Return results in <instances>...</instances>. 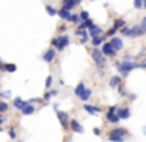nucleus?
<instances>
[{"label": "nucleus", "mask_w": 146, "mask_h": 142, "mask_svg": "<svg viewBox=\"0 0 146 142\" xmlns=\"http://www.w3.org/2000/svg\"><path fill=\"white\" fill-rule=\"evenodd\" d=\"M115 66H116V69L119 70V73L123 77H127L129 75V72H132L133 69H137L138 67V64H135V63H132V61H116L115 63Z\"/></svg>", "instance_id": "f257e3e1"}, {"label": "nucleus", "mask_w": 146, "mask_h": 142, "mask_svg": "<svg viewBox=\"0 0 146 142\" xmlns=\"http://www.w3.org/2000/svg\"><path fill=\"white\" fill-rule=\"evenodd\" d=\"M127 136V130L126 128H113L108 131V141L111 142H124Z\"/></svg>", "instance_id": "f03ea898"}, {"label": "nucleus", "mask_w": 146, "mask_h": 142, "mask_svg": "<svg viewBox=\"0 0 146 142\" xmlns=\"http://www.w3.org/2000/svg\"><path fill=\"white\" fill-rule=\"evenodd\" d=\"M52 45L54 47L52 48H55V50H64V48L69 45V36L68 35H61V36H58V38H54L52 39Z\"/></svg>", "instance_id": "7ed1b4c3"}, {"label": "nucleus", "mask_w": 146, "mask_h": 142, "mask_svg": "<svg viewBox=\"0 0 146 142\" xmlns=\"http://www.w3.org/2000/svg\"><path fill=\"white\" fill-rule=\"evenodd\" d=\"M91 58H93V61L98 64L99 69H102V66H104V63H105V58H104V55L101 53L99 48H93L91 50Z\"/></svg>", "instance_id": "20e7f679"}, {"label": "nucleus", "mask_w": 146, "mask_h": 142, "mask_svg": "<svg viewBox=\"0 0 146 142\" xmlns=\"http://www.w3.org/2000/svg\"><path fill=\"white\" fill-rule=\"evenodd\" d=\"M57 117L60 120V125L63 130H68L69 128V114L64 113V111H57Z\"/></svg>", "instance_id": "39448f33"}, {"label": "nucleus", "mask_w": 146, "mask_h": 142, "mask_svg": "<svg viewBox=\"0 0 146 142\" xmlns=\"http://www.w3.org/2000/svg\"><path fill=\"white\" fill-rule=\"evenodd\" d=\"M55 56H57V52H55V48H47V50H46V53L42 55V61H44V63H47V64H50L52 61L55 60Z\"/></svg>", "instance_id": "423d86ee"}, {"label": "nucleus", "mask_w": 146, "mask_h": 142, "mask_svg": "<svg viewBox=\"0 0 146 142\" xmlns=\"http://www.w3.org/2000/svg\"><path fill=\"white\" fill-rule=\"evenodd\" d=\"M110 45H111V48H113L115 52H119V50H123V47H124V44H123V39H121V38H111V41H110Z\"/></svg>", "instance_id": "0eeeda50"}, {"label": "nucleus", "mask_w": 146, "mask_h": 142, "mask_svg": "<svg viewBox=\"0 0 146 142\" xmlns=\"http://www.w3.org/2000/svg\"><path fill=\"white\" fill-rule=\"evenodd\" d=\"M116 116L119 117V120H126L130 117V109L129 108H116Z\"/></svg>", "instance_id": "6e6552de"}, {"label": "nucleus", "mask_w": 146, "mask_h": 142, "mask_svg": "<svg viewBox=\"0 0 146 142\" xmlns=\"http://www.w3.org/2000/svg\"><path fill=\"white\" fill-rule=\"evenodd\" d=\"M69 126H71V130H72L74 133H79V134L83 133V126L80 125L79 120H76V119H69Z\"/></svg>", "instance_id": "1a4fd4ad"}, {"label": "nucleus", "mask_w": 146, "mask_h": 142, "mask_svg": "<svg viewBox=\"0 0 146 142\" xmlns=\"http://www.w3.org/2000/svg\"><path fill=\"white\" fill-rule=\"evenodd\" d=\"M101 53L104 55V56H113L116 52L111 48V45H110V42H104V45H102V50H101Z\"/></svg>", "instance_id": "9d476101"}, {"label": "nucleus", "mask_w": 146, "mask_h": 142, "mask_svg": "<svg viewBox=\"0 0 146 142\" xmlns=\"http://www.w3.org/2000/svg\"><path fill=\"white\" fill-rule=\"evenodd\" d=\"M83 109H85L86 111V113H88V114H91V116H96V114H99V113H101V108H98V106H94V105H88V103H86L85 105V106H83Z\"/></svg>", "instance_id": "9b49d317"}, {"label": "nucleus", "mask_w": 146, "mask_h": 142, "mask_svg": "<svg viewBox=\"0 0 146 142\" xmlns=\"http://www.w3.org/2000/svg\"><path fill=\"white\" fill-rule=\"evenodd\" d=\"M21 113H22L24 116H32V114L35 113V106H33L32 103H29V101H27L25 106H24L22 109H21Z\"/></svg>", "instance_id": "f8f14e48"}, {"label": "nucleus", "mask_w": 146, "mask_h": 142, "mask_svg": "<svg viewBox=\"0 0 146 142\" xmlns=\"http://www.w3.org/2000/svg\"><path fill=\"white\" fill-rule=\"evenodd\" d=\"M101 33H102V30L99 28V27H96V25H94V27H91V28H90L88 36L94 39V38H99V35H101Z\"/></svg>", "instance_id": "ddd939ff"}, {"label": "nucleus", "mask_w": 146, "mask_h": 142, "mask_svg": "<svg viewBox=\"0 0 146 142\" xmlns=\"http://www.w3.org/2000/svg\"><path fill=\"white\" fill-rule=\"evenodd\" d=\"M85 89H86V88H85V83H83V81H80L79 84L76 86V89H74V94H76L77 97L80 98V97H82V94H83V91H85Z\"/></svg>", "instance_id": "4468645a"}, {"label": "nucleus", "mask_w": 146, "mask_h": 142, "mask_svg": "<svg viewBox=\"0 0 146 142\" xmlns=\"http://www.w3.org/2000/svg\"><path fill=\"white\" fill-rule=\"evenodd\" d=\"M76 35L79 36L80 39H82V42H83V44H85V42L88 41V31H86V30H80V28H79V30L76 31Z\"/></svg>", "instance_id": "2eb2a0df"}, {"label": "nucleus", "mask_w": 146, "mask_h": 142, "mask_svg": "<svg viewBox=\"0 0 146 142\" xmlns=\"http://www.w3.org/2000/svg\"><path fill=\"white\" fill-rule=\"evenodd\" d=\"M91 27H94V22H93L91 19H86V20H83V22H80V27L79 28L80 30H86V28H91Z\"/></svg>", "instance_id": "dca6fc26"}, {"label": "nucleus", "mask_w": 146, "mask_h": 142, "mask_svg": "<svg viewBox=\"0 0 146 142\" xmlns=\"http://www.w3.org/2000/svg\"><path fill=\"white\" fill-rule=\"evenodd\" d=\"M76 7V2L74 0H63V10H66V11H71L72 8Z\"/></svg>", "instance_id": "f3484780"}, {"label": "nucleus", "mask_w": 146, "mask_h": 142, "mask_svg": "<svg viewBox=\"0 0 146 142\" xmlns=\"http://www.w3.org/2000/svg\"><path fill=\"white\" fill-rule=\"evenodd\" d=\"M143 35H145V30H143L140 25L132 28V38H138V36H143Z\"/></svg>", "instance_id": "a211bd4d"}, {"label": "nucleus", "mask_w": 146, "mask_h": 142, "mask_svg": "<svg viewBox=\"0 0 146 142\" xmlns=\"http://www.w3.org/2000/svg\"><path fill=\"white\" fill-rule=\"evenodd\" d=\"M107 122L108 123H118L119 122V117L116 116V113H107Z\"/></svg>", "instance_id": "6ab92c4d"}, {"label": "nucleus", "mask_w": 146, "mask_h": 142, "mask_svg": "<svg viewBox=\"0 0 146 142\" xmlns=\"http://www.w3.org/2000/svg\"><path fill=\"white\" fill-rule=\"evenodd\" d=\"M25 103H27V101L22 100L21 97H16V98H14V106H16V109H19V111L22 109L24 106H25Z\"/></svg>", "instance_id": "aec40b11"}, {"label": "nucleus", "mask_w": 146, "mask_h": 142, "mask_svg": "<svg viewBox=\"0 0 146 142\" xmlns=\"http://www.w3.org/2000/svg\"><path fill=\"white\" fill-rule=\"evenodd\" d=\"M124 27H126V20H124V19H116V20L113 22V28L116 30V31H118L119 28H124Z\"/></svg>", "instance_id": "412c9836"}, {"label": "nucleus", "mask_w": 146, "mask_h": 142, "mask_svg": "<svg viewBox=\"0 0 146 142\" xmlns=\"http://www.w3.org/2000/svg\"><path fill=\"white\" fill-rule=\"evenodd\" d=\"M2 70H5V72H8V73H13L17 70V66L16 64H3V69Z\"/></svg>", "instance_id": "4be33fe9"}, {"label": "nucleus", "mask_w": 146, "mask_h": 142, "mask_svg": "<svg viewBox=\"0 0 146 142\" xmlns=\"http://www.w3.org/2000/svg\"><path fill=\"white\" fill-rule=\"evenodd\" d=\"M57 14H58V16H60L63 20H68V19H69V16H71V13H69V11L63 10V8H60V10L57 11Z\"/></svg>", "instance_id": "5701e85b"}, {"label": "nucleus", "mask_w": 146, "mask_h": 142, "mask_svg": "<svg viewBox=\"0 0 146 142\" xmlns=\"http://www.w3.org/2000/svg\"><path fill=\"white\" fill-rule=\"evenodd\" d=\"M121 86V77H111L110 78V88H118Z\"/></svg>", "instance_id": "b1692460"}, {"label": "nucleus", "mask_w": 146, "mask_h": 142, "mask_svg": "<svg viewBox=\"0 0 146 142\" xmlns=\"http://www.w3.org/2000/svg\"><path fill=\"white\" fill-rule=\"evenodd\" d=\"M57 94H58V91H57V89H54V91H49V92H46V94H44L42 100H44V101H47V100H50L52 97H55Z\"/></svg>", "instance_id": "393cba45"}, {"label": "nucleus", "mask_w": 146, "mask_h": 142, "mask_svg": "<svg viewBox=\"0 0 146 142\" xmlns=\"http://www.w3.org/2000/svg\"><path fill=\"white\" fill-rule=\"evenodd\" d=\"M91 95H93L91 89H85V91H83V94H82V97H80V100L86 101V100H90V97H91Z\"/></svg>", "instance_id": "a878e982"}, {"label": "nucleus", "mask_w": 146, "mask_h": 142, "mask_svg": "<svg viewBox=\"0 0 146 142\" xmlns=\"http://www.w3.org/2000/svg\"><path fill=\"white\" fill-rule=\"evenodd\" d=\"M46 13H47L50 17L57 16V10H55V8L52 7V5H46Z\"/></svg>", "instance_id": "bb28decb"}, {"label": "nucleus", "mask_w": 146, "mask_h": 142, "mask_svg": "<svg viewBox=\"0 0 146 142\" xmlns=\"http://www.w3.org/2000/svg\"><path fill=\"white\" fill-rule=\"evenodd\" d=\"M102 42H105V36H99V38H94L91 44H93V45H101Z\"/></svg>", "instance_id": "cd10ccee"}, {"label": "nucleus", "mask_w": 146, "mask_h": 142, "mask_svg": "<svg viewBox=\"0 0 146 142\" xmlns=\"http://www.w3.org/2000/svg\"><path fill=\"white\" fill-rule=\"evenodd\" d=\"M121 33H123L124 36H129V38H132V28H127V27H124V28H121Z\"/></svg>", "instance_id": "c85d7f7f"}, {"label": "nucleus", "mask_w": 146, "mask_h": 142, "mask_svg": "<svg viewBox=\"0 0 146 142\" xmlns=\"http://www.w3.org/2000/svg\"><path fill=\"white\" fill-rule=\"evenodd\" d=\"M79 19H80V22H83V20L90 19V14H88V11H82V13H80V16H79Z\"/></svg>", "instance_id": "c756f323"}, {"label": "nucleus", "mask_w": 146, "mask_h": 142, "mask_svg": "<svg viewBox=\"0 0 146 142\" xmlns=\"http://www.w3.org/2000/svg\"><path fill=\"white\" fill-rule=\"evenodd\" d=\"M133 8H135V10H141L143 8V0H133Z\"/></svg>", "instance_id": "7c9ffc66"}, {"label": "nucleus", "mask_w": 146, "mask_h": 142, "mask_svg": "<svg viewBox=\"0 0 146 142\" xmlns=\"http://www.w3.org/2000/svg\"><path fill=\"white\" fill-rule=\"evenodd\" d=\"M68 20H69V22H72V24H79V22H80L79 16H76V14H71L69 19H68Z\"/></svg>", "instance_id": "2f4dec72"}, {"label": "nucleus", "mask_w": 146, "mask_h": 142, "mask_svg": "<svg viewBox=\"0 0 146 142\" xmlns=\"http://www.w3.org/2000/svg\"><path fill=\"white\" fill-rule=\"evenodd\" d=\"M8 133H10V137H11V139H16L17 131H16V128H14V126H11V128H10V131H8Z\"/></svg>", "instance_id": "473e14b6"}, {"label": "nucleus", "mask_w": 146, "mask_h": 142, "mask_svg": "<svg viewBox=\"0 0 146 142\" xmlns=\"http://www.w3.org/2000/svg\"><path fill=\"white\" fill-rule=\"evenodd\" d=\"M8 111V105L5 101H0V113H7Z\"/></svg>", "instance_id": "72a5a7b5"}, {"label": "nucleus", "mask_w": 146, "mask_h": 142, "mask_svg": "<svg viewBox=\"0 0 146 142\" xmlns=\"http://www.w3.org/2000/svg\"><path fill=\"white\" fill-rule=\"evenodd\" d=\"M115 33H116V30H115V28L108 30V31L105 33V38H115Z\"/></svg>", "instance_id": "f704fd0d"}, {"label": "nucleus", "mask_w": 146, "mask_h": 142, "mask_svg": "<svg viewBox=\"0 0 146 142\" xmlns=\"http://www.w3.org/2000/svg\"><path fill=\"white\" fill-rule=\"evenodd\" d=\"M0 97H2V98H10L11 97V92L10 91H2V92H0Z\"/></svg>", "instance_id": "c9c22d12"}, {"label": "nucleus", "mask_w": 146, "mask_h": 142, "mask_svg": "<svg viewBox=\"0 0 146 142\" xmlns=\"http://www.w3.org/2000/svg\"><path fill=\"white\" fill-rule=\"evenodd\" d=\"M50 86H52V75H49L46 78V88H50Z\"/></svg>", "instance_id": "e433bc0d"}, {"label": "nucleus", "mask_w": 146, "mask_h": 142, "mask_svg": "<svg viewBox=\"0 0 146 142\" xmlns=\"http://www.w3.org/2000/svg\"><path fill=\"white\" fill-rule=\"evenodd\" d=\"M132 60H133V56H132V55H126L123 61H127V63H129V61H132Z\"/></svg>", "instance_id": "4c0bfd02"}, {"label": "nucleus", "mask_w": 146, "mask_h": 142, "mask_svg": "<svg viewBox=\"0 0 146 142\" xmlns=\"http://www.w3.org/2000/svg\"><path fill=\"white\" fill-rule=\"evenodd\" d=\"M7 120H8V119H7V117H5V116H0V126L3 125V123L7 122Z\"/></svg>", "instance_id": "58836bf2"}, {"label": "nucleus", "mask_w": 146, "mask_h": 142, "mask_svg": "<svg viewBox=\"0 0 146 142\" xmlns=\"http://www.w3.org/2000/svg\"><path fill=\"white\" fill-rule=\"evenodd\" d=\"M140 27H141V28L146 31V17H143V20H141V25H140Z\"/></svg>", "instance_id": "ea45409f"}, {"label": "nucleus", "mask_w": 146, "mask_h": 142, "mask_svg": "<svg viewBox=\"0 0 146 142\" xmlns=\"http://www.w3.org/2000/svg\"><path fill=\"white\" fill-rule=\"evenodd\" d=\"M116 108H118V106H110V108H108V111H107V113H111V114H113V113H116Z\"/></svg>", "instance_id": "a19ab883"}, {"label": "nucleus", "mask_w": 146, "mask_h": 142, "mask_svg": "<svg viewBox=\"0 0 146 142\" xmlns=\"http://www.w3.org/2000/svg\"><path fill=\"white\" fill-rule=\"evenodd\" d=\"M93 133H94L96 136H101V130H99V128H94V130H93Z\"/></svg>", "instance_id": "79ce46f5"}, {"label": "nucleus", "mask_w": 146, "mask_h": 142, "mask_svg": "<svg viewBox=\"0 0 146 142\" xmlns=\"http://www.w3.org/2000/svg\"><path fill=\"white\" fill-rule=\"evenodd\" d=\"M3 69V61H2V58H0V70Z\"/></svg>", "instance_id": "37998d69"}, {"label": "nucleus", "mask_w": 146, "mask_h": 142, "mask_svg": "<svg viewBox=\"0 0 146 142\" xmlns=\"http://www.w3.org/2000/svg\"><path fill=\"white\" fill-rule=\"evenodd\" d=\"M143 8L146 10V0H143Z\"/></svg>", "instance_id": "c03bdc74"}, {"label": "nucleus", "mask_w": 146, "mask_h": 142, "mask_svg": "<svg viewBox=\"0 0 146 142\" xmlns=\"http://www.w3.org/2000/svg\"><path fill=\"white\" fill-rule=\"evenodd\" d=\"M74 2H76V5H79L80 2H82V0H74Z\"/></svg>", "instance_id": "a18cd8bd"}, {"label": "nucleus", "mask_w": 146, "mask_h": 142, "mask_svg": "<svg viewBox=\"0 0 146 142\" xmlns=\"http://www.w3.org/2000/svg\"><path fill=\"white\" fill-rule=\"evenodd\" d=\"M141 67H143V69H146V63H143V64H141Z\"/></svg>", "instance_id": "49530a36"}, {"label": "nucleus", "mask_w": 146, "mask_h": 142, "mask_svg": "<svg viewBox=\"0 0 146 142\" xmlns=\"http://www.w3.org/2000/svg\"><path fill=\"white\" fill-rule=\"evenodd\" d=\"M143 133H145V134H146V126H145V128H143Z\"/></svg>", "instance_id": "de8ad7c7"}, {"label": "nucleus", "mask_w": 146, "mask_h": 142, "mask_svg": "<svg viewBox=\"0 0 146 142\" xmlns=\"http://www.w3.org/2000/svg\"><path fill=\"white\" fill-rule=\"evenodd\" d=\"M17 142H21V141H17Z\"/></svg>", "instance_id": "09e8293b"}]
</instances>
